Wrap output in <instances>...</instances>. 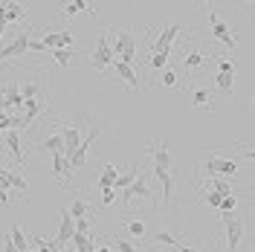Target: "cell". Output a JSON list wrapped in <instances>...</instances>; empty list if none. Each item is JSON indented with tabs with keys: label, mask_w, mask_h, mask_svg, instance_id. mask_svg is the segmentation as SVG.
I'll use <instances>...</instances> for the list:
<instances>
[{
	"label": "cell",
	"mask_w": 255,
	"mask_h": 252,
	"mask_svg": "<svg viewBox=\"0 0 255 252\" xmlns=\"http://www.w3.org/2000/svg\"><path fill=\"white\" fill-rule=\"evenodd\" d=\"M111 49H113V55H116L122 64H130L133 58H136V38H133V32L130 29H119Z\"/></svg>",
	"instance_id": "obj_1"
},
{
	"label": "cell",
	"mask_w": 255,
	"mask_h": 252,
	"mask_svg": "<svg viewBox=\"0 0 255 252\" xmlns=\"http://www.w3.org/2000/svg\"><path fill=\"white\" fill-rule=\"evenodd\" d=\"M180 32H183V23H168V26L154 38L151 49H154V52H162V55H168V58H171V52H174V38L180 35Z\"/></svg>",
	"instance_id": "obj_2"
},
{
	"label": "cell",
	"mask_w": 255,
	"mask_h": 252,
	"mask_svg": "<svg viewBox=\"0 0 255 252\" xmlns=\"http://www.w3.org/2000/svg\"><path fill=\"white\" fill-rule=\"evenodd\" d=\"M223 226H226V252H235L244 241V221L235 215H221Z\"/></svg>",
	"instance_id": "obj_3"
},
{
	"label": "cell",
	"mask_w": 255,
	"mask_h": 252,
	"mask_svg": "<svg viewBox=\"0 0 255 252\" xmlns=\"http://www.w3.org/2000/svg\"><path fill=\"white\" fill-rule=\"evenodd\" d=\"M26 49H29V32H20L12 44L0 47V64H3V61H12V58H20V55H26Z\"/></svg>",
	"instance_id": "obj_4"
},
{
	"label": "cell",
	"mask_w": 255,
	"mask_h": 252,
	"mask_svg": "<svg viewBox=\"0 0 255 252\" xmlns=\"http://www.w3.org/2000/svg\"><path fill=\"white\" fill-rule=\"evenodd\" d=\"M203 171L209 177H235L238 174V162H232V159H221V157H209L206 165H203Z\"/></svg>",
	"instance_id": "obj_5"
},
{
	"label": "cell",
	"mask_w": 255,
	"mask_h": 252,
	"mask_svg": "<svg viewBox=\"0 0 255 252\" xmlns=\"http://www.w3.org/2000/svg\"><path fill=\"white\" fill-rule=\"evenodd\" d=\"M96 136H99V127H90V130H87V136H84V139L79 142V148H76V151H73V157L67 159V162H70V168H73V171H76V168H81V165H84V162H87V148H90V142H93Z\"/></svg>",
	"instance_id": "obj_6"
},
{
	"label": "cell",
	"mask_w": 255,
	"mask_h": 252,
	"mask_svg": "<svg viewBox=\"0 0 255 252\" xmlns=\"http://www.w3.org/2000/svg\"><path fill=\"white\" fill-rule=\"evenodd\" d=\"M148 194H151V189H148V180L139 174V177H136V180H133L125 191H122V203H125V206L128 203H136V200H145Z\"/></svg>",
	"instance_id": "obj_7"
},
{
	"label": "cell",
	"mask_w": 255,
	"mask_h": 252,
	"mask_svg": "<svg viewBox=\"0 0 255 252\" xmlns=\"http://www.w3.org/2000/svg\"><path fill=\"white\" fill-rule=\"evenodd\" d=\"M113 58H116V55H113L111 44H108V38L102 35L99 44H96V52H93V61L90 64H93V70H108V67L113 64Z\"/></svg>",
	"instance_id": "obj_8"
},
{
	"label": "cell",
	"mask_w": 255,
	"mask_h": 252,
	"mask_svg": "<svg viewBox=\"0 0 255 252\" xmlns=\"http://www.w3.org/2000/svg\"><path fill=\"white\" fill-rule=\"evenodd\" d=\"M206 17H209V26H212V35H215L218 41H223V44H226V49L232 52V49H235V38H232L229 26H226V23H223V20H221L218 15H215V12H209Z\"/></svg>",
	"instance_id": "obj_9"
},
{
	"label": "cell",
	"mask_w": 255,
	"mask_h": 252,
	"mask_svg": "<svg viewBox=\"0 0 255 252\" xmlns=\"http://www.w3.org/2000/svg\"><path fill=\"white\" fill-rule=\"evenodd\" d=\"M61 139H64V151H61V157H64V159H70V157H73V151L79 148V142H81L79 125H61Z\"/></svg>",
	"instance_id": "obj_10"
},
{
	"label": "cell",
	"mask_w": 255,
	"mask_h": 252,
	"mask_svg": "<svg viewBox=\"0 0 255 252\" xmlns=\"http://www.w3.org/2000/svg\"><path fill=\"white\" fill-rule=\"evenodd\" d=\"M111 67L116 70V76H119V79L125 81L128 87H130V90H139V87H142V84H139V79H136V73H133V67H130V64H122L119 58H113V64H111Z\"/></svg>",
	"instance_id": "obj_11"
},
{
	"label": "cell",
	"mask_w": 255,
	"mask_h": 252,
	"mask_svg": "<svg viewBox=\"0 0 255 252\" xmlns=\"http://www.w3.org/2000/svg\"><path fill=\"white\" fill-rule=\"evenodd\" d=\"M73 168H70V162H67V159L61 157V151H55V154H52V177H55V180H61V183H67V180H73Z\"/></svg>",
	"instance_id": "obj_12"
},
{
	"label": "cell",
	"mask_w": 255,
	"mask_h": 252,
	"mask_svg": "<svg viewBox=\"0 0 255 252\" xmlns=\"http://www.w3.org/2000/svg\"><path fill=\"white\" fill-rule=\"evenodd\" d=\"M151 154H154V168L171 171V157H168V145H165V142H157V145H151Z\"/></svg>",
	"instance_id": "obj_13"
},
{
	"label": "cell",
	"mask_w": 255,
	"mask_h": 252,
	"mask_svg": "<svg viewBox=\"0 0 255 252\" xmlns=\"http://www.w3.org/2000/svg\"><path fill=\"white\" fill-rule=\"evenodd\" d=\"M3 139H6L9 154L17 159V165H23V162H26V157H23V151H20V133H17V130H6V133H3Z\"/></svg>",
	"instance_id": "obj_14"
},
{
	"label": "cell",
	"mask_w": 255,
	"mask_h": 252,
	"mask_svg": "<svg viewBox=\"0 0 255 252\" xmlns=\"http://www.w3.org/2000/svg\"><path fill=\"white\" fill-rule=\"evenodd\" d=\"M189 105L191 108H212V93L206 87H191L189 90Z\"/></svg>",
	"instance_id": "obj_15"
},
{
	"label": "cell",
	"mask_w": 255,
	"mask_h": 252,
	"mask_svg": "<svg viewBox=\"0 0 255 252\" xmlns=\"http://www.w3.org/2000/svg\"><path fill=\"white\" fill-rule=\"evenodd\" d=\"M154 174H157L159 186H162V194H165V203H171V194H174V177H171V171H162V168H154Z\"/></svg>",
	"instance_id": "obj_16"
},
{
	"label": "cell",
	"mask_w": 255,
	"mask_h": 252,
	"mask_svg": "<svg viewBox=\"0 0 255 252\" xmlns=\"http://www.w3.org/2000/svg\"><path fill=\"white\" fill-rule=\"evenodd\" d=\"M70 235H73V218H70V212L67 209H61V229H58V247H64L67 241H70Z\"/></svg>",
	"instance_id": "obj_17"
},
{
	"label": "cell",
	"mask_w": 255,
	"mask_h": 252,
	"mask_svg": "<svg viewBox=\"0 0 255 252\" xmlns=\"http://www.w3.org/2000/svg\"><path fill=\"white\" fill-rule=\"evenodd\" d=\"M139 171H142V168H139V165H133V168H130V171H125V174H119V177H116V180H113V186L111 189L113 191H125L128 186H130V183H133V180H136V177H139Z\"/></svg>",
	"instance_id": "obj_18"
},
{
	"label": "cell",
	"mask_w": 255,
	"mask_h": 252,
	"mask_svg": "<svg viewBox=\"0 0 255 252\" xmlns=\"http://www.w3.org/2000/svg\"><path fill=\"white\" fill-rule=\"evenodd\" d=\"M9 241L15 244V250H17V252H29V241H26L23 229H20L17 223H12V229H9Z\"/></svg>",
	"instance_id": "obj_19"
},
{
	"label": "cell",
	"mask_w": 255,
	"mask_h": 252,
	"mask_svg": "<svg viewBox=\"0 0 255 252\" xmlns=\"http://www.w3.org/2000/svg\"><path fill=\"white\" fill-rule=\"evenodd\" d=\"M206 61H209L206 52L194 49V52H186V58H183V67H186V70H197V67H203Z\"/></svg>",
	"instance_id": "obj_20"
},
{
	"label": "cell",
	"mask_w": 255,
	"mask_h": 252,
	"mask_svg": "<svg viewBox=\"0 0 255 252\" xmlns=\"http://www.w3.org/2000/svg\"><path fill=\"white\" fill-rule=\"evenodd\" d=\"M79 12H90V15L96 17V9H90L84 0H73V3H67V6H64V17H76Z\"/></svg>",
	"instance_id": "obj_21"
},
{
	"label": "cell",
	"mask_w": 255,
	"mask_h": 252,
	"mask_svg": "<svg viewBox=\"0 0 255 252\" xmlns=\"http://www.w3.org/2000/svg\"><path fill=\"white\" fill-rule=\"evenodd\" d=\"M38 151H49V154H55V151H64V139H61V133H52L49 139H44L41 145H38Z\"/></svg>",
	"instance_id": "obj_22"
},
{
	"label": "cell",
	"mask_w": 255,
	"mask_h": 252,
	"mask_svg": "<svg viewBox=\"0 0 255 252\" xmlns=\"http://www.w3.org/2000/svg\"><path fill=\"white\" fill-rule=\"evenodd\" d=\"M49 55H52V61H55V64H61V67H70L76 52H73V47H70V49H49Z\"/></svg>",
	"instance_id": "obj_23"
},
{
	"label": "cell",
	"mask_w": 255,
	"mask_h": 252,
	"mask_svg": "<svg viewBox=\"0 0 255 252\" xmlns=\"http://www.w3.org/2000/svg\"><path fill=\"white\" fill-rule=\"evenodd\" d=\"M17 90H20V99H23V102H32V99H38V96H44V93H41V87H38L35 81H26V84H20Z\"/></svg>",
	"instance_id": "obj_24"
},
{
	"label": "cell",
	"mask_w": 255,
	"mask_h": 252,
	"mask_svg": "<svg viewBox=\"0 0 255 252\" xmlns=\"http://www.w3.org/2000/svg\"><path fill=\"white\" fill-rule=\"evenodd\" d=\"M3 9H6V23H12V20H23V15H26V9H23L20 3H6Z\"/></svg>",
	"instance_id": "obj_25"
},
{
	"label": "cell",
	"mask_w": 255,
	"mask_h": 252,
	"mask_svg": "<svg viewBox=\"0 0 255 252\" xmlns=\"http://www.w3.org/2000/svg\"><path fill=\"white\" fill-rule=\"evenodd\" d=\"M215 84H218V90H221L223 96H229L232 87H235V76H223V73H218V76H215Z\"/></svg>",
	"instance_id": "obj_26"
},
{
	"label": "cell",
	"mask_w": 255,
	"mask_h": 252,
	"mask_svg": "<svg viewBox=\"0 0 255 252\" xmlns=\"http://www.w3.org/2000/svg\"><path fill=\"white\" fill-rule=\"evenodd\" d=\"M116 177H119V168H116V165H105V174L99 177V186H102V189H111Z\"/></svg>",
	"instance_id": "obj_27"
},
{
	"label": "cell",
	"mask_w": 255,
	"mask_h": 252,
	"mask_svg": "<svg viewBox=\"0 0 255 252\" xmlns=\"http://www.w3.org/2000/svg\"><path fill=\"white\" fill-rule=\"evenodd\" d=\"M67 212H70V218H73V221H79V218H84V215H87V200H81V197H76V200H73V206H70Z\"/></svg>",
	"instance_id": "obj_28"
},
{
	"label": "cell",
	"mask_w": 255,
	"mask_h": 252,
	"mask_svg": "<svg viewBox=\"0 0 255 252\" xmlns=\"http://www.w3.org/2000/svg\"><path fill=\"white\" fill-rule=\"evenodd\" d=\"M209 191H218V194L226 197V194H232V186H229L226 180H221V177H212V180H209Z\"/></svg>",
	"instance_id": "obj_29"
},
{
	"label": "cell",
	"mask_w": 255,
	"mask_h": 252,
	"mask_svg": "<svg viewBox=\"0 0 255 252\" xmlns=\"http://www.w3.org/2000/svg\"><path fill=\"white\" fill-rule=\"evenodd\" d=\"M122 226H125V232L130 238H145V223L142 221H125Z\"/></svg>",
	"instance_id": "obj_30"
},
{
	"label": "cell",
	"mask_w": 255,
	"mask_h": 252,
	"mask_svg": "<svg viewBox=\"0 0 255 252\" xmlns=\"http://www.w3.org/2000/svg\"><path fill=\"white\" fill-rule=\"evenodd\" d=\"M218 209H221V215H235V209H238V200H235V194H226V197L221 200V206H218Z\"/></svg>",
	"instance_id": "obj_31"
},
{
	"label": "cell",
	"mask_w": 255,
	"mask_h": 252,
	"mask_svg": "<svg viewBox=\"0 0 255 252\" xmlns=\"http://www.w3.org/2000/svg\"><path fill=\"white\" fill-rule=\"evenodd\" d=\"M9 189H15V191H26V177H20V174H15V171H9Z\"/></svg>",
	"instance_id": "obj_32"
},
{
	"label": "cell",
	"mask_w": 255,
	"mask_h": 252,
	"mask_svg": "<svg viewBox=\"0 0 255 252\" xmlns=\"http://www.w3.org/2000/svg\"><path fill=\"white\" fill-rule=\"evenodd\" d=\"M148 64H151V70H165V67H168V55H162V52H154Z\"/></svg>",
	"instance_id": "obj_33"
},
{
	"label": "cell",
	"mask_w": 255,
	"mask_h": 252,
	"mask_svg": "<svg viewBox=\"0 0 255 252\" xmlns=\"http://www.w3.org/2000/svg\"><path fill=\"white\" fill-rule=\"evenodd\" d=\"M218 70H221L223 76H235V61L232 58H221L218 61Z\"/></svg>",
	"instance_id": "obj_34"
},
{
	"label": "cell",
	"mask_w": 255,
	"mask_h": 252,
	"mask_svg": "<svg viewBox=\"0 0 255 252\" xmlns=\"http://www.w3.org/2000/svg\"><path fill=\"white\" fill-rule=\"evenodd\" d=\"M221 200H223V194H218V191H209V194H203V203L212 206V209H218V206H221Z\"/></svg>",
	"instance_id": "obj_35"
},
{
	"label": "cell",
	"mask_w": 255,
	"mask_h": 252,
	"mask_svg": "<svg viewBox=\"0 0 255 252\" xmlns=\"http://www.w3.org/2000/svg\"><path fill=\"white\" fill-rule=\"evenodd\" d=\"M73 232H79V235H87V232H90V221H87V218H79V221H73Z\"/></svg>",
	"instance_id": "obj_36"
},
{
	"label": "cell",
	"mask_w": 255,
	"mask_h": 252,
	"mask_svg": "<svg viewBox=\"0 0 255 252\" xmlns=\"http://www.w3.org/2000/svg\"><path fill=\"white\" fill-rule=\"evenodd\" d=\"M70 241H73V250H70V252H76V250H81V247L90 241V235H79V232H73V235H70Z\"/></svg>",
	"instance_id": "obj_37"
},
{
	"label": "cell",
	"mask_w": 255,
	"mask_h": 252,
	"mask_svg": "<svg viewBox=\"0 0 255 252\" xmlns=\"http://www.w3.org/2000/svg\"><path fill=\"white\" fill-rule=\"evenodd\" d=\"M162 84H165V87H174V84H177V73L171 70V67H165V70H162Z\"/></svg>",
	"instance_id": "obj_38"
},
{
	"label": "cell",
	"mask_w": 255,
	"mask_h": 252,
	"mask_svg": "<svg viewBox=\"0 0 255 252\" xmlns=\"http://www.w3.org/2000/svg\"><path fill=\"white\" fill-rule=\"evenodd\" d=\"M116 203V191L113 189H102V206H113Z\"/></svg>",
	"instance_id": "obj_39"
},
{
	"label": "cell",
	"mask_w": 255,
	"mask_h": 252,
	"mask_svg": "<svg viewBox=\"0 0 255 252\" xmlns=\"http://www.w3.org/2000/svg\"><path fill=\"white\" fill-rule=\"evenodd\" d=\"M154 241H157V244H171V247H177V238L168 235V232H157V235H154Z\"/></svg>",
	"instance_id": "obj_40"
},
{
	"label": "cell",
	"mask_w": 255,
	"mask_h": 252,
	"mask_svg": "<svg viewBox=\"0 0 255 252\" xmlns=\"http://www.w3.org/2000/svg\"><path fill=\"white\" fill-rule=\"evenodd\" d=\"M116 250L119 252H136V247H133L130 241H125V238H119V241H116Z\"/></svg>",
	"instance_id": "obj_41"
},
{
	"label": "cell",
	"mask_w": 255,
	"mask_h": 252,
	"mask_svg": "<svg viewBox=\"0 0 255 252\" xmlns=\"http://www.w3.org/2000/svg\"><path fill=\"white\" fill-rule=\"evenodd\" d=\"M29 49H35V52H44V49H47V47H44L41 41H32V38H29Z\"/></svg>",
	"instance_id": "obj_42"
},
{
	"label": "cell",
	"mask_w": 255,
	"mask_h": 252,
	"mask_svg": "<svg viewBox=\"0 0 255 252\" xmlns=\"http://www.w3.org/2000/svg\"><path fill=\"white\" fill-rule=\"evenodd\" d=\"M3 32H6V23H0V38H3Z\"/></svg>",
	"instance_id": "obj_43"
},
{
	"label": "cell",
	"mask_w": 255,
	"mask_h": 252,
	"mask_svg": "<svg viewBox=\"0 0 255 252\" xmlns=\"http://www.w3.org/2000/svg\"><path fill=\"white\" fill-rule=\"evenodd\" d=\"M96 252H113V250H96Z\"/></svg>",
	"instance_id": "obj_44"
}]
</instances>
